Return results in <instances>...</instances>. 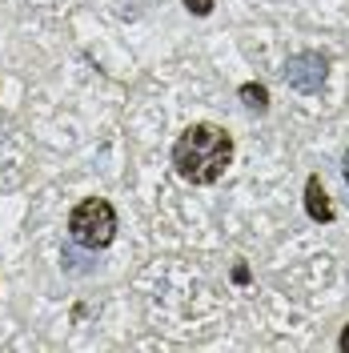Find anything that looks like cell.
<instances>
[{"mask_svg":"<svg viewBox=\"0 0 349 353\" xmlns=\"http://www.w3.org/2000/svg\"><path fill=\"white\" fill-rule=\"evenodd\" d=\"M233 165V137L221 125H189L173 145V169L189 185H213Z\"/></svg>","mask_w":349,"mask_h":353,"instance_id":"6da1fadb","label":"cell"},{"mask_svg":"<svg viewBox=\"0 0 349 353\" xmlns=\"http://www.w3.org/2000/svg\"><path fill=\"white\" fill-rule=\"evenodd\" d=\"M68 237L81 249H105L117 237V209L105 197H85L68 213Z\"/></svg>","mask_w":349,"mask_h":353,"instance_id":"7a4b0ae2","label":"cell"},{"mask_svg":"<svg viewBox=\"0 0 349 353\" xmlns=\"http://www.w3.org/2000/svg\"><path fill=\"white\" fill-rule=\"evenodd\" d=\"M326 77H329V57L326 52H297V57H289V65H285L289 88H297V92H306V97L321 92Z\"/></svg>","mask_w":349,"mask_h":353,"instance_id":"3957f363","label":"cell"},{"mask_svg":"<svg viewBox=\"0 0 349 353\" xmlns=\"http://www.w3.org/2000/svg\"><path fill=\"white\" fill-rule=\"evenodd\" d=\"M306 213L317 225L333 221V205H329V193H326V185H321V176H309L306 181Z\"/></svg>","mask_w":349,"mask_h":353,"instance_id":"277c9868","label":"cell"},{"mask_svg":"<svg viewBox=\"0 0 349 353\" xmlns=\"http://www.w3.org/2000/svg\"><path fill=\"white\" fill-rule=\"evenodd\" d=\"M241 105H245V109L249 112H265L269 109V88L265 85H257V81H249V85H241Z\"/></svg>","mask_w":349,"mask_h":353,"instance_id":"5b68a950","label":"cell"},{"mask_svg":"<svg viewBox=\"0 0 349 353\" xmlns=\"http://www.w3.org/2000/svg\"><path fill=\"white\" fill-rule=\"evenodd\" d=\"M181 4H185L193 17H209V12H213V0H181Z\"/></svg>","mask_w":349,"mask_h":353,"instance_id":"8992f818","label":"cell"},{"mask_svg":"<svg viewBox=\"0 0 349 353\" xmlns=\"http://www.w3.org/2000/svg\"><path fill=\"white\" fill-rule=\"evenodd\" d=\"M233 281H237V285H249V265H233Z\"/></svg>","mask_w":349,"mask_h":353,"instance_id":"52a82bcc","label":"cell"},{"mask_svg":"<svg viewBox=\"0 0 349 353\" xmlns=\"http://www.w3.org/2000/svg\"><path fill=\"white\" fill-rule=\"evenodd\" d=\"M341 176H346V185H349V149H346V157H341Z\"/></svg>","mask_w":349,"mask_h":353,"instance_id":"ba28073f","label":"cell"},{"mask_svg":"<svg viewBox=\"0 0 349 353\" xmlns=\"http://www.w3.org/2000/svg\"><path fill=\"white\" fill-rule=\"evenodd\" d=\"M337 345H341V353H349V325H346V333H341V341H337Z\"/></svg>","mask_w":349,"mask_h":353,"instance_id":"9c48e42d","label":"cell"}]
</instances>
